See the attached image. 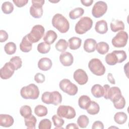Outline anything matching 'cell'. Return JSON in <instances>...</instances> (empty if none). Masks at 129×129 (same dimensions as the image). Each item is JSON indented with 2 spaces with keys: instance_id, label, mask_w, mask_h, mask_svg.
Segmentation results:
<instances>
[{
  "instance_id": "obj_11",
  "label": "cell",
  "mask_w": 129,
  "mask_h": 129,
  "mask_svg": "<svg viewBox=\"0 0 129 129\" xmlns=\"http://www.w3.org/2000/svg\"><path fill=\"white\" fill-rule=\"evenodd\" d=\"M57 115L60 117H64L67 119H73L76 115L75 109L68 105H60L57 109Z\"/></svg>"
},
{
  "instance_id": "obj_4",
  "label": "cell",
  "mask_w": 129,
  "mask_h": 129,
  "mask_svg": "<svg viewBox=\"0 0 129 129\" xmlns=\"http://www.w3.org/2000/svg\"><path fill=\"white\" fill-rule=\"evenodd\" d=\"M41 100L46 104L57 105L61 103L62 96L58 91L45 92L42 95Z\"/></svg>"
},
{
  "instance_id": "obj_13",
  "label": "cell",
  "mask_w": 129,
  "mask_h": 129,
  "mask_svg": "<svg viewBox=\"0 0 129 129\" xmlns=\"http://www.w3.org/2000/svg\"><path fill=\"white\" fill-rule=\"evenodd\" d=\"M15 71V69L13 64L10 61L7 62L1 69V78L4 80L8 79L13 75Z\"/></svg>"
},
{
  "instance_id": "obj_46",
  "label": "cell",
  "mask_w": 129,
  "mask_h": 129,
  "mask_svg": "<svg viewBox=\"0 0 129 129\" xmlns=\"http://www.w3.org/2000/svg\"><path fill=\"white\" fill-rule=\"evenodd\" d=\"M13 3L18 8L23 7L28 2V0H13Z\"/></svg>"
},
{
  "instance_id": "obj_45",
  "label": "cell",
  "mask_w": 129,
  "mask_h": 129,
  "mask_svg": "<svg viewBox=\"0 0 129 129\" xmlns=\"http://www.w3.org/2000/svg\"><path fill=\"white\" fill-rule=\"evenodd\" d=\"M9 37L8 33L4 30H0V42H4L7 40Z\"/></svg>"
},
{
  "instance_id": "obj_21",
  "label": "cell",
  "mask_w": 129,
  "mask_h": 129,
  "mask_svg": "<svg viewBox=\"0 0 129 129\" xmlns=\"http://www.w3.org/2000/svg\"><path fill=\"white\" fill-rule=\"evenodd\" d=\"M110 27L111 31L116 32L118 31H122L124 29V24L122 21L113 19L110 23Z\"/></svg>"
},
{
  "instance_id": "obj_18",
  "label": "cell",
  "mask_w": 129,
  "mask_h": 129,
  "mask_svg": "<svg viewBox=\"0 0 129 129\" xmlns=\"http://www.w3.org/2000/svg\"><path fill=\"white\" fill-rule=\"evenodd\" d=\"M96 41L92 38H88L85 40L84 43V49L85 51L88 53L94 52L97 45Z\"/></svg>"
},
{
  "instance_id": "obj_12",
  "label": "cell",
  "mask_w": 129,
  "mask_h": 129,
  "mask_svg": "<svg viewBox=\"0 0 129 129\" xmlns=\"http://www.w3.org/2000/svg\"><path fill=\"white\" fill-rule=\"evenodd\" d=\"M107 10V5L103 1H98L95 3L92 9V14L95 18H100L103 16Z\"/></svg>"
},
{
  "instance_id": "obj_43",
  "label": "cell",
  "mask_w": 129,
  "mask_h": 129,
  "mask_svg": "<svg viewBox=\"0 0 129 129\" xmlns=\"http://www.w3.org/2000/svg\"><path fill=\"white\" fill-rule=\"evenodd\" d=\"M114 107L117 109H123L125 106V100L123 96L117 101L113 103Z\"/></svg>"
},
{
  "instance_id": "obj_5",
  "label": "cell",
  "mask_w": 129,
  "mask_h": 129,
  "mask_svg": "<svg viewBox=\"0 0 129 129\" xmlns=\"http://www.w3.org/2000/svg\"><path fill=\"white\" fill-rule=\"evenodd\" d=\"M93 25L92 20L88 17H82L76 24L75 30L78 34H83L91 29Z\"/></svg>"
},
{
  "instance_id": "obj_9",
  "label": "cell",
  "mask_w": 129,
  "mask_h": 129,
  "mask_svg": "<svg viewBox=\"0 0 129 129\" xmlns=\"http://www.w3.org/2000/svg\"><path fill=\"white\" fill-rule=\"evenodd\" d=\"M32 6L30 8V14L34 18H40L43 15L42 6L44 4V0H32Z\"/></svg>"
},
{
  "instance_id": "obj_38",
  "label": "cell",
  "mask_w": 129,
  "mask_h": 129,
  "mask_svg": "<svg viewBox=\"0 0 129 129\" xmlns=\"http://www.w3.org/2000/svg\"><path fill=\"white\" fill-rule=\"evenodd\" d=\"M52 120L53 121L54 125L55 126V129L56 128H63L62 127L64 123V120L58 115L54 114L52 117Z\"/></svg>"
},
{
  "instance_id": "obj_32",
  "label": "cell",
  "mask_w": 129,
  "mask_h": 129,
  "mask_svg": "<svg viewBox=\"0 0 129 129\" xmlns=\"http://www.w3.org/2000/svg\"><path fill=\"white\" fill-rule=\"evenodd\" d=\"M34 113L39 117L44 116L46 115L48 113L47 108L43 105H38L35 106L34 108Z\"/></svg>"
},
{
  "instance_id": "obj_16",
  "label": "cell",
  "mask_w": 129,
  "mask_h": 129,
  "mask_svg": "<svg viewBox=\"0 0 129 129\" xmlns=\"http://www.w3.org/2000/svg\"><path fill=\"white\" fill-rule=\"evenodd\" d=\"M14 122L13 117L9 114H0V125L5 127L11 126Z\"/></svg>"
},
{
  "instance_id": "obj_22",
  "label": "cell",
  "mask_w": 129,
  "mask_h": 129,
  "mask_svg": "<svg viewBox=\"0 0 129 129\" xmlns=\"http://www.w3.org/2000/svg\"><path fill=\"white\" fill-rule=\"evenodd\" d=\"M57 38L56 33L51 30L47 31L43 37L44 42H45L49 44H51L54 42Z\"/></svg>"
},
{
  "instance_id": "obj_19",
  "label": "cell",
  "mask_w": 129,
  "mask_h": 129,
  "mask_svg": "<svg viewBox=\"0 0 129 129\" xmlns=\"http://www.w3.org/2000/svg\"><path fill=\"white\" fill-rule=\"evenodd\" d=\"M95 30L99 34H103L106 33L108 31V26L106 21L104 20L97 21L95 24Z\"/></svg>"
},
{
  "instance_id": "obj_14",
  "label": "cell",
  "mask_w": 129,
  "mask_h": 129,
  "mask_svg": "<svg viewBox=\"0 0 129 129\" xmlns=\"http://www.w3.org/2000/svg\"><path fill=\"white\" fill-rule=\"evenodd\" d=\"M74 79L79 85H83L86 84L88 81V77L85 71L79 69L76 70L73 75Z\"/></svg>"
},
{
  "instance_id": "obj_48",
  "label": "cell",
  "mask_w": 129,
  "mask_h": 129,
  "mask_svg": "<svg viewBox=\"0 0 129 129\" xmlns=\"http://www.w3.org/2000/svg\"><path fill=\"white\" fill-rule=\"evenodd\" d=\"M81 3L83 5L86 6V7H89L92 5V4L93 3V0H84V1H81Z\"/></svg>"
},
{
  "instance_id": "obj_23",
  "label": "cell",
  "mask_w": 129,
  "mask_h": 129,
  "mask_svg": "<svg viewBox=\"0 0 129 129\" xmlns=\"http://www.w3.org/2000/svg\"><path fill=\"white\" fill-rule=\"evenodd\" d=\"M91 93L95 98H100L104 96V88L100 84H95L91 88Z\"/></svg>"
},
{
  "instance_id": "obj_28",
  "label": "cell",
  "mask_w": 129,
  "mask_h": 129,
  "mask_svg": "<svg viewBox=\"0 0 129 129\" xmlns=\"http://www.w3.org/2000/svg\"><path fill=\"white\" fill-rule=\"evenodd\" d=\"M87 112L91 115H95L98 113L100 110L99 104L94 101H91L86 109Z\"/></svg>"
},
{
  "instance_id": "obj_47",
  "label": "cell",
  "mask_w": 129,
  "mask_h": 129,
  "mask_svg": "<svg viewBox=\"0 0 129 129\" xmlns=\"http://www.w3.org/2000/svg\"><path fill=\"white\" fill-rule=\"evenodd\" d=\"M92 129H103L104 128V125L103 123L99 121V120H97L95 121L92 126Z\"/></svg>"
},
{
  "instance_id": "obj_29",
  "label": "cell",
  "mask_w": 129,
  "mask_h": 129,
  "mask_svg": "<svg viewBox=\"0 0 129 129\" xmlns=\"http://www.w3.org/2000/svg\"><path fill=\"white\" fill-rule=\"evenodd\" d=\"M96 49L99 54L103 55L108 52L109 49V46L106 42L101 41L97 44Z\"/></svg>"
},
{
  "instance_id": "obj_3",
  "label": "cell",
  "mask_w": 129,
  "mask_h": 129,
  "mask_svg": "<svg viewBox=\"0 0 129 129\" xmlns=\"http://www.w3.org/2000/svg\"><path fill=\"white\" fill-rule=\"evenodd\" d=\"M104 98L105 99H110L114 103L118 100L122 96L120 89L116 86L110 87L108 84L103 86Z\"/></svg>"
},
{
  "instance_id": "obj_42",
  "label": "cell",
  "mask_w": 129,
  "mask_h": 129,
  "mask_svg": "<svg viewBox=\"0 0 129 129\" xmlns=\"http://www.w3.org/2000/svg\"><path fill=\"white\" fill-rule=\"evenodd\" d=\"M51 127V122L48 119H42L38 125L39 129H50Z\"/></svg>"
},
{
  "instance_id": "obj_17",
  "label": "cell",
  "mask_w": 129,
  "mask_h": 129,
  "mask_svg": "<svg viewBox=\"0 0 129 129\" xmlns=\"http://www.w3.org/2000/svg\"><path fill=\"white\" fill-rule=\"evenodd\" d=\"M52 65V61L50 58L47 57H42L38 62V68L43 71H47L50 70Z\"/></svg>"
},
{
  "instance_id": "obj_7",
  "label": "cell",
  "mask_w": 129,
  "mask_h": 129,
  "mask_svg": "<svg viewBox=\"0 0 129 129\" xmlns=\"http://www.w3.org/2000/svg\"><path fill=\"white\" fill-rule=\"evenodd\" d=\"M45 29L43 26L41 25H34L30 32L27 35L28 39L32 43H36L38 42L44 36Z\"/></svg>"
},
{
  "instance_id": "obj_50",
  "label": "cell",
  "mask_w": 129,
  "mask_h": 129,
  "mask_svg": "<svg viewBox=\"0 0 129 129\" xmlns=\"http://www.w3.org/2000/svg\"><path fill=\"white\" fill-rule=\"evenodd\" d=\"M66 128L67 129H70V128H75V129H78L79 126L75 123H71L68 124L66 127Z\"/></svg>"
},
{
  "instance_id": "obj_39",
  "label": "cell",
  "mask_w": 129,
  "mask_h": 129,
  "mask_svg": "<svg viewBox=\"0 0 129 129\" xmlns=\"http://www.w3.org/2000/svg\"><path fill=\"white\" fill-rule=\"evenodd\" d=\"M10 62L13 64L15 70H18L21 68L22 65V59L18 56H15L10 59Z\"/></svg>"
},
{
  "instance_id": "obj_36",
  "label": "cell",
  "mask_w": 129,
  "mask_h": 129,
  "mask_svg": "<svg viewBox=\"0 0 129 129\" xmlns=\"http://www.w3.org/2000/svg\"><path fill=\"white\" fill-rule=\"evenodd\" d=\"M2 10L4 14H10L14 10V6L10 2H5L2 5Z\"/></svg>"
},
{
  "instance_id": "obj_25",
  "label": "cell",
  "mask_w": 129,
  "mask_h": 129,
  "mask_svg": "<svg viewBox=\"0 0 129 129\" xmlns=\"http://www.w3.org/2000/svg\"><path fill=\"white\" fill-rule=\"evenodd\" d=\"M91 100L87 95H82L78 99V105L79 107L83 109L86 110L89 105Z\"/></svg>"
},
{
  "instance_id": "obj_44",
  "label": "cell",
  "mask_w": 129,
  "mask_h": 129,
  "mask_svg": "<svg viewBox=\"0 0 129 129\" xmlns=\"http://www.w3.org/2000/svg\"><path fill=\"white\" fill-rule=\"evenodd\" d=\"M45 76L40 73H38L34 76V80L37 83H42L45 81Z\"/></svg>"
},
{
  "instance_id": "obj_34",
  "label": "cell",
  "mask_w": 129,
  "mask_h": 129,
  "mask_svg": "<svg viewBox=\"0 0 129 129\" xmlns=\"http://www.w3.org/2000/svg\"><path fill=\"white\" fill-rule=\"evenodd\" d=\"M37 49L38 51L40 53H47L50 50V44L45 42H41L38 44Z\"/></svg>"
},
{
  "instance_id": "obj_37",
  "label": "cell",
  "mask_w": 129,
  "mask_h": 129,
  "mask_svg": "<svg viewBox=\"0 0 129 129\" xmlns=\"http://www.w3.org/2000/svg\"><path fill=\"white\" fill-rule=\"evenodd\" d=\"M89 122V118L85 115H81L77 119V123L81 128H86Z\"/></svg>"
},
{
  "instance_id": "obj_26",
  "label": "cell",
  "mask_w": 129,
  "mask_h": 129,
  "mask_svg": "<svg viewBox=\"0 0 129 129\" xmlns=\"http://www.w3.org/2000/svg\"><path fill=\"white\" fill-rule=\"evenodd\" d=\"M25 125L28 129H35L37 122L36 118L33 115H31L25 118Z\"/></svg>"
},
{
  "instance_id": "obj_6",
  "label": "cell",
  "mask_w": 129,
  "mask_h": 129,
  "mask_svg": "<svg viewBox=\"0 0 129 129\" xmlns=\"http://www.w3.org/2000/svg\"><path fill=\"white\" fill-rule=\"evenodd\" d=\"M88 68L93 74L98 76L103 75L106 71L105 68L101 61L97 58H92L89 61Z\"/></svg>"
},
{
  "instance_id": "obj_2",
  "label": "cell",
  "mask_w": 129,
  "mask_h": 129,
  "mask_svg": "<svg viewBox=\"0 0 129 129\" xmlns=\"http://www.w3.org/2000/svg\"><path fill=\"white\" fill-rule=\"evenodd\" d=\"M39 93L38 87L34 84H30L24 86L21 88L20 91L21 97L25 99H36L38 98Z\"/></svg>"
},
{
  "instance_id": "obj_35",
  "label": "cell",
  "mask_w": 129,
  "mask_h": 129,
  "mask_svg": "<svg viewBox=\"0 0 129 129\" xmlns=\"http://www.w3.org/2000/svg\"><path fill=\"white\" fill-rule=\"evenodd\" d=\"M16 45L13 42H9L6 43L4 46V50L5 52L9 55L14 54L16 51Z\"/></svg>"
},
{
  "instance_id": "obj_30",
  "label": "cell",
  "mask_w": 129,
  "mask_h": 129,
  "mask_svg": "<svg viewBox=\"0 0 129 129\" xmlns=\"http://www.w3.org/2000/svg\"><path fill=\"white\" fill-rule=\"evenodd\" d=\"M84 13V10L80 7L76 8L71 10L69 13V17L71 19L75 20L81 17Z\"/></svg>"
},
{
  "instance_id": "obj_31",
  "label": "cell",
  "mask_w": 129,
  "mask_h": 129,
  "mask_svg": "<svg viewBox=\"0 0 129 129\" xmlns=\"http://www.w3.org/2000/svg\"><path fill=\"white\" fill-rule=\"evenodd\" d=\"M105 59L106 62L109 66H114L118 63L117 56L113 51L107 54L105 56Z\"/></svg>"
},
{
  "instance_id": "obj_49",
  "label": "cell",
  "mask_w": 129,
  "mask_h": 129,
  "mask_svg": "<svg viewBox=\"0 0 129 129\" xmlns=\"http://www.w3.org/2000/svg\"><path fill=\"white\" fill-rule=\"evenodd\" d=\"M107 80L111 84H115V81L111 73H108L107 74Z\"/></svg>"
},
{
  "instance_id": "obj_24",
  "label": "cell",
  "mask_w": 129,
  "mask_h": 129,
  "mask_svg": "<svg viewBox=\"0 0 129 129\" xmlns=\"http://www.w3.org/2000/svg\"><path fill=\"white\" fill-rule=\"evenodd\" d=\"M69 46L72 50H76L79 48L82 44V40L79 37H73L69 40Z\"/></svg>"
},
{
  "instance_id": "obj_10",
  "label": "cell",
  "mask_w": 129,
  "mask_h": 129,
  "mask_svg": "<svg viewBox=\"0 0 129 129\" xmlns=\"http://www.w3.org/2000/svg\"><path fill=\"white\" fill-rule=\"evenodd\" d=\"M128 34L126 32L120 31L112 39L111 43L115 47L120 48L124 47L127 42Z\"/></svg>"
},
{
  "instance_id": "obj_40",
  "label": "cell",
  "mask_w": 129,
  "mask_h": 129,
  "mask_svg": "<svg viewBox=\"0 0 129 129\" xmlns=\"http://www.w3.org/2000/svg\"><path fill=\"white\" fill-rule=\"evenodd\" d=\"M20 113L24 118L27 117L31 115V108L29 105H23L20 109Z\"/></svg>"
},
{
  "instance_id": "obj_15",
  "label": "cell",
  "mask_w": 129,
  "mask_h": 129,
  "mask_svg": "<svg viewBox=\"0 0 129 129\" xmlns=\"http://www.w3.org/2000/svg\"><path fill=\"white\" fill-rule=\"evenodd\" d=\"M59 60L62 66L65 67L71 66L74 61L73 55L69 52L64 51L59 55Z\"/></svg>"
},
{
  "instance_id": "obj_41",
  "label": "cell",
  "mask_w": 129,
  "mask_h": 129,
  "mask_svg": "<svg viewBox=\"0 0 129 129\" xmlns=\"http://www.w3.org/2000/svg\"><path fill=\"white\" fill-rule=\"evenodd\" d=\"M113 52L117 56L118 63H121L126 59L127 55L126 52L124 50H114Z\"/></svg>"
},
{
  "instance_id": "obj_20",
  "label": "cell",
  "mask_w": 129,
  "mask_h": 129,
  "mask_svg": "<svg viewBox=\"0 0 129 129\" xmlns=\"http://www.w3.org/2000/svg\"><path fill=\"white\" fill-rule=\"evenodd\" d=\"M32 48V43L28 39L27 35L25 36L20 44V50L24 52L30 51Z\"/></svg>"
},
{
  "instance_id": "obj_1",
  "label": "cell",
  "mask_w": 129,
  "mask_h": 129,
  "mask_svg": "<svg viewBox=\"0 0 129 129\" xmlns=\"http://www.w3.org/2000/svg\"><path fill=\"white\" fill-rule=\"evenodd\" d=\"M52 26L60 33H65L70 28V23L68 20L61 14H55L51 21Z\"/></svg>"
},
{
  "instance_id": "obj_8",
  "label": "cell",
  "mask_w": 129,
  "mask_h": 129,
  "mask_svg": "<svg viewBox=\"0 0 129 129\" xmlns=\"http://www.w3.org/2000/svg\"><path fill=\"white\" fill-rule=\"evenodd\" d=\"M60 89L64 93L71 96L75 95L78 91V88L68 79H63L59 83Z\"/></svg>"
},
{
  "instance_id": "obj_33",
  "label": "cell",
  "mask_w": 129,
  "mask_h": 129,
  "mask_svg": "<svg viewBox=\"0 0 129 129\" xmlns=\"http://www.w3.org/2000/svg\"><path fill=\"white\" fill-rule=\"evenodd\" d=\"M68 47V43L67 41L63 39H59L55 45V47L56 49L60 52H64Z\"/></svg>"
},
{
  "instance_id": "obj_27",
  "label": "cell",
  "mask_w": 129,
  "mask_h": 129,
  "mask_svg": "<svg viewBox=\"0 0 129 129\" xmlns=\"http://www.w3.org/2000/svg\"><path fill=\"white\" fill-rule=\"evenodd\" d=\"M127 116L124 112H118L114 115V120L118 124H124L127 120Z\"/></svg>"
}]
</instances>
